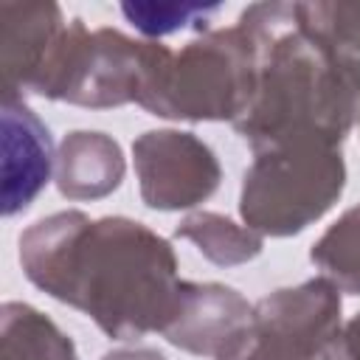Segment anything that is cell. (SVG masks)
Returning <instances> with one entry per match:
<instances>
[{"mask_svg":"<svg viewBox=\"0 0 360 360\" xmlns=\"http://www.w3.org/2000/svg\"><path fill=\"white\" fill-rule=\"evenodd\" d=\"M20 264L34 287L118 340L166 332L183 301L169 242L124 217L51 214L20 233Z\"/></svg>","mask_w":360,"mask_h":360,"instance_id":"cell-1","label":"cell"},{"mask_svg":"<svg viewBox=\"0 0 360 360\" xmlns=\"http://www.w3.org/2000/svg\"><path fill=\"white\" fill-rule=\"evenodd\" d=\"M253 48V96L233 121L256 152L292 141L340 143L360 104L326 48L307 31L298 3H253L236 22Z\"/></svg>","mask_w":360,"mask_h":360,"instance_id":"cell-2","label":"cell"},{"mask_svg":"<svg viewBox=\"0 0 360 360\" xmlns=\"http://www.w3.org/2000/svg\"><path fill=\"white\" fill-rule=\"evenodd\" d=\"M253 96V48L233 28L205 31L172 51L149 42L138 104L163 118L236 121Z\"/></svg>","mask_w":360,"mask_h":360,"instance_id":"cell-3","label":"cell"},{"mask_svg":"<svg viewBox=\"0 0 360 360\" xmlns=\"http://www.w3.org/2000/svg\"><path fill=\"white\" fill-rule=\"evenodd\" d=\"M338 143L292 138L256 152L242 183V217L253 231L287 236L315 222L343 191Z\"/></svg>","mask_w":360,"mask_h":360,"instance_id":"cell-4","label":"cell"},{"mask_svg":"<svg viewBox=\"0 0 360 360\" xmlns=\"http://www.w3.org/2000/svg\"><path fill=\"white\" fill-rule=\"evenodd\" d=\"M146 51L149 42H135L115 28L90 31L82 17H73L31 93L84 107L138 101Z\"/></svg>","mask_w":360,"mask_h":360,"instance_id":"cell-5","label":"cell"},{"mask_svg":"<svg viewBox=\"0 0 360 360\" xmlns=\"http://www.w3.org/2000/svg\"><path fill=\"white\" fill-rule=\"evenodd\" d=\"M338 335V287L329 278H312L262 298L217 360H335Z\"/></svg>","mask_w":360,"mask_h":360,"instance_id":"cell-6","label":"cell"},{"mask_svg":"<svg viewBox=\"0 0 360 360\" xmlns=\"http://www.w3.org/2000/svg\"><path fill=\"white\" fill-rule=\"evenodd\" d=\"M135 169L149 208L174 211L202 202L219 183L214 152L191 132H146L135 141Z\"/></svg>","mask_w":360,"mask_h":360,"instance_id":"cell-7","label":"cell"},{"mask_svg":"<svg viewBox=\"0 0 360 360\" xmlns=\"http://www.w3.org/2000/svg\"><path fill=\"white\" fill-rule=\"evenodd\" d=\"M65 28L68 20L56 3H0L3 98H22V93H31Z\"/></svg>","mask_w":360,"mask_h":360,"instance_id":"cell-8","label":"cell"},{"mask_svg":"<svg viewBox=\"0 0 360 360\" xmlns=\"http://www.w3.org/2000/svg\"><path fill=\"white\" fill-rule=\"evenodd\" d=\"M3 217L25 211L48 186L53 143L48 127L22 98H3Z\"/></svg>","mask_w":360,"mask_h":360,"instance_id":"cell-9","label":"cell"},{"mask_svg":"<svg viewBox=\"0 0 360 360\" xmlns=\"http://www.w3.org/2000/svg\"><path fill=\"white\" fill-rule=\"evenodd\" d=\"M248 301L222 284H183V301L166 338L194 354H219L250 321Z\"/></svg>","mask_w":360,"mask_h":360,"instance_id":"cell-10","label":"cell"},{"mask_svg":"<svg viewBox=\"0 0 360 360\" xmlns=\"http://www.w3.org/2000/svg\"><path fill=\"white\" fill-rule=\"evenodd\" d=\"M124 158L104 132H70L56 155V186L68 200H96L118 188Z\"/></svg>","mask_w":360,"mask_h":360,"instance_id":"cell-11","label":"cell"},{"mask_svg":"<svg viewBox=\"0 0 360 360\" xmlns=\"http://www.w3.org/2000/svg\"><path fill=\"white\" fill-rule=\"evenodd\" d=\"M0 360H79L70 338L31 304L0 309Z\"/></svg>","mask_w":360,"mask_h":360,"instance_id":"cell-12","label":"cell"},{"mask_svg":"<svg viewBox=\"0 0 360 360\" xmlns=\"http://www.w3.org/2000/svg\"><path fill=\"white\" fill-rule=\"evenodd\" d=\"M177 236L191 239L217 264H239L262 250V236L253 228H239L219 214H194L183 219Z\"/></svg>","mask_w":360,"mask_h":360,"instance_id":"cell-13","label":"cell"},{"mask_svg":"<svg viewBox=\"0 0 360 360\" xmlns=\"http://www.w3.org/2000/svg\"><path fill=\"white\" fill-rule=\"evenodd\" d=\"M312 262L338 290L360 292V205L346 211L315 242Z\"/></svg>","mask_w":360,"mask_h":360,"instance_id":"cell-14","label":"cell"},{"mask_svg":"<svg viewBox=\"0 0 360 360\" xmlns=\"http://www.w3.org/2000/svg\"><path fill=\"white\" fill-rule=\"evenodd\" d=\"M219 11L217 3H121V14L143 34V37H166L183 31L188 25H205Z\"/></svg>","mask_w":360,"mask_h":360,"instance_id":"cell-15","label":"cell"},{"mask_svg":"<svg viewBox=\"0 0 360 360\" xmlns=\"http://www.w3.org/2000/svg\"><path fill=\"white\" fill-rule=\"evenodd\" d=\"M335 360H360V315L346 323V329L338 335Z\"/></svg>","mask_w":360,"mask_h":360,"instance_id":"cell-16","label":"cell"},{"mask_svg":"<svg viewBox=\"0 0 360 360\" xmlns=\"http://www.w3.org/2000/svg\"><path fill=\"white\" fill-rule=\"evenodd\" d=\"M104 360H163V357L152 349H121V352L107 354Z\"/></svg>","mask_w":360,"mask_h":360,"instance_id":"cell-17","label":"cell"}]
</instances>
